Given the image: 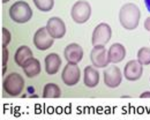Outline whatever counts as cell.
Masks as SVG:
<instances>
[{"instance_id":"cell-24","label":"cell","mask_w":150,"mask_h":120,"mask_svg":"<svg viewBox=\"0 0 150 120\" xmlns=\"http://www.w3.org/2000/svg\"><path fill=\"white\" fill-rule=\"evenodd\" d=\"M140 97H141V98H150V91H146V92L141 94Z\"/></svg>"},{"instance_id":"cell-18","label":"cell","mask_w":150,"mask_h":120,"mask_svg":"<svg viewBox=\"0 0 150 120\" xmlns=\"http://www.w3.org/2000/svg\"><path fill=\"white\" fill-rule=\"evenodd\" d=\"M60 96H61V89L56 83H47L44 85L43 89L44 98H59Z\"/></svg>"},{"instance_id":"cell-23","label":"cell","mask_w":150,"mask_h":120,"mask_svg":"<svg viewBox=\"0 0 150 120\" xmlns=\"http://www.w3.org/2000/svg\"><path fill=\"white\" fill-rule=\"evenodd\" d=\"M144 28H146L148 31H150V18H147L146 21H144Z\"/></svg>"},{"instance_id":"cell-3","label":"cell","mask_w":150,"mask_h":120,"mask_svg":"<svg viewBox=\"0 0 150 120\" xmlns=\"http://www.w3.org/2000/svg\"><path fill=\"white\" fill-rule=\"evenodd\" d=\"M9 16L16 23H25L33 18V9L25 1H16L9 8Z\"/></svg>"},{"instance_id":"cell-17","label":"cell","mask_w":150,"mask_h":120,"mask_svg":"<svg viewBox=\"0 0 150 120\" xmlns=\"http://www.w3.org/2000/svg\"><path fill=\"white\" fill-rule=\"evenodd\" d=\"M22 68L28 78H35L40 73V62L36 58H31L23 65Z\"/></svg>"},{"instance_id":"cell-7","label":"cell","mask_w":150,"mask_h":120,"mask_svg":"<svg viewBox=\"0 0 150 120\" xmlns=\"http://www.w3.org/2000/svg\"><path fill=\"white\" fill-rule=\"evenodd\" d=\"M54 38L50 35L46 27L39 28L34 35V45L39 51H45L53 45Z\"/></svg>"},{"instance_id":"cell-27","label":"cell","mask_w":150,"mask_h":120,"mask_svg":"<svg viewBox=\"0 0 150 120\" xmlns=\"http://www.w3.org/2000/svg\"><path fill=\"white\" fill-rule=\"evenodd\" d=\"M8 1H9V0H1L2 4H6V2H8Z\"/></svg>"},{"instance_id":"cell-21","label":"cell","mask_w":150,"mask_h":120,"mask_svg":"<svg viewBox=\"0 0 150 120\" xmlns=\"http://www.w3.org/2000/svg\"><path fill=\"white\" fill-rule=\"evenodd\" d=\"M1 46L2 47H7V45L9 44V42L12 40V35L9 32V30L5 27L1 28Z\"/></svg>"},{"instance_id":"cell-14","label":"cell","mask_w":150,"mask_h":120,"mask_svg":"<svg viewBox=\"0 0 150 120\" xmlns=\"http://www.w3.org/2000/svg\"><path fill=\"white\" fill-rule=\"evenodd\" d=\"M45 71L49 75H54L58 73L60 65H61V59L60 56L57 53H50L45 57Z\"/></svg>"},{"instance_id":"cell-12","label":"cell","mask_w":150,"mask_h":120,"mask_svg":"<svg viewBox=\"0 0 150 120\" xmlns=\"http://www.w3.org/2000/svg\"><path fill=\"white\" fill-rule=\"evenodd\" d=\"M64 56L67 60V62L79 64L83 58V49L76 43L68 44L64 51Z\"/></svg>"},{"instance_id":"cell-10","label":"cell","mask_w":150,"mask_h":120,"mask_svg":"<svg viewBox=\"0 0 150 120\" xmlns=\"http://www.w3.org/2000/svg\"><path fill=\"white\" fill-rule=\"evenodd\" d=\"M103 75H104V83L109 88H117V87H119L120 83H121V81H122L121 71L117 66H110V67H108L104 71Z\"/></svg>"},{"instance_id":"cell-9","label":"cell","mask_w":150,"mask_h":120,"mask_svg":"<svg viewBox=\"0 0 150 120\" xmlns=\"http://www.w3.org/2000/svg\"><path fill=\"white\" fill-rule=\"evenodd\" d=\"M46 29L50 32V35L54 38V40H60L65 36L66 34V25L65 22L58 16L50 18L46 23Z\"/></svg>"},{"instance_id":"cell-1","label":"cell","mask_w":150,"mask_h":120,"mask_svg":"<svg viewBox=\"0 0 150 120\" xmlns=\"http://www.w3.org/2000/svg\"><path fill=\"white\" fill-rule=\"evenodd\" d=\"M140 18H141V12L139 7L133 2H127L120 8L119 21L126 30L136 29L140 22Z\"/></svg>"},{"instance_id":"cell-15","label":"cell","mask_w":150,"mask_h":120,"mask_svg":"<svg viewBox=\"0 0 150 120\" xmlns=\"http://www.w3.org/2000/svg\"><path fill=\"white\" fill-rule=\"evenodd\" d=\"M84 84L88 87V88H95L97 87V84L99 83V73L98 71L93 67V66H87L84 68Z\"/></svg>"},{"instance_id":"cell-2","label":"cell","mask_w":150,"mask_h":120,"mask_svg":"<svg viewBox=\"0 0 150 120\" xmlns=\"http://www.w3.org/2000/svg\"><path fill=\"white\" fill-rule=\"evenodd\" d=\"M2 87L5 92L11 97L20 96L24 88V80L19 73H11L8 74L2 82Z\"/></svg>"},{"instance_id":"cell-22","label":"cell","mask_w":150,"mask_h":120,"mask_svg":"<svg viewBox=\"0 0 150 120\" xmlns=\"http://www.w3.org/2000/svg\"><path fill=\"white\" fill-rule=\"evenodd\" d=\"M7 61H8V50H7V47H2V62H1V65H2V72H1V74L2 75H5V73H6Z\"/></svg>"},{"instance_id":"cell-5","label":"cell","mask_w":150,"mask_h":120,"mask_svg":"<svg viewBox=\"0 0 150 120\" xmlns=\"http://www.w3.org/2000/svg\"><path fill=\"white\" fill-rule=\"evenodd\" d=\"M112 36V30L111 27L108 23H99L97 24V27L94 29L93 32V37L91 42L93 45H105L106 43H109V40H111Z\"/></svg>"},{"instance_id":"cell-20","label":"cell","mask_w":150,"mask_h":120,"mask_svg":"<svg viewBox=\"0 0 150 120\" xmlns=\"http://www.w3.org/2000/svg\"><path fill=\"white\" fill-rule=\"evenodd\" d=\"M137 60L143 65H150V49L149 47H141L137 52Z\"/></svg>"},{"instance_id":"cell-26","label":"cell","mask_w":150,"mask_h":120,"mask_svg":"<svg viewBox=\"0 0 150 120\" xmlns=\"http://www.w3.org/2000/svg\"><path fill=\"white\" fill-rule=\"evenodd\" d=\"M28 91H29L30 94H33V92L35 91V89H34V88H31V87H29V88H28Z\"/></svg>"},{"instance_id":"cell-8","label":"cell","mask_w":150,"mask_h":120,"mask_svg":"<svg viewBox=\"0 0 150 120\" xmlns=\"http://www.w3.org/2000/svg\"><path fill=\"white\" fill-rule=\"evenodd\" d=\"M90 59L93 65L97 68H105L109 64H111L104 45H95L90 53Z\"/></svg>"},{"instance_id":"cell-13","label":"cell","mask_w":150,"mask_h":120,"mask_svg":"<svg viewBox=\"0 0 150 120\" xmlns=\"http://www.w3.org/2000/svg\"><path fill=\"white\" fill-rule=\"evenodd\" d=\"M108 54H109V60H110L111 64H118V62H120V61L125 59L126 49L122 44L114 43L110 46V49L108 51Z\"/></svg>"},{"instance_id":"cell-4","label":"cell","mask_w":150,"mask_h":120,"mask_svg":"<svg viewBox=\"0 0 150 120\" xmlns=\"http://www.w3.org/2000/svg\"><path fill=\"white\" fill-rule=\"evenodd\" d=\"M90 15H91V6L88 1L79 0L73 5L71 11V16L75 23L79 24L86 23L90 19Z\"/></svg>"},{"instance_id":"cell-11","label":"cell","mask_w":150,"mask_h":120,"mask_svg":"<svg viewBox=\"0 0 150 120\" xmlns=\"http://www.w3.org/2000/svg\"><path fill=\"white\" fill-rule=\"evenodd\" d=\"M143 73V65L139 60H131L126 64L124 68V75L126 80L137 81Z\"/></svg>"},{"instance_id":"cell-6","label":"cell","mask_w":150,"mask_h":120,"mask_svg":"<svg viewBox=\"0 0 150 120\" xmlns=\"http://www.w3.org/2000/svg\"><path fill=\"white\" fill-rule=\"evenodd\" d=\"M80 76H81V72H80L77 64L67 62V65L65 66V68L62 69V73H61L62 82L68 87H73L76 83H79Z\"/></svg>"},{"instance_id":"cell-19","label":"cell","mask_w":150,"mask_h":120,"mask_svg":"<svg viewBox=\"0 0 150 120\" xmlns=\"http://www.w3.org/2000/svg\"><path fill=\"white\" fill-rule=\"evenodd\" d=\"M40 12H50L54 6V0H33Z\"/></svg>"},{"instance_id":"cell-25","label":"cell","mask_w":150,"mask_h":120,"mask_svg":"<svg viewBox=\"0 0 150 120\" xmlns=\"http://www.w3.org/2000/svg\"><path fill=\"white\" fill-rule=\"evenodd\" d=\"M144 4H146V7H147L148 12L150 13V0H144Z\"/></svg>"},{"instance_id":"cell-16","label":"cell","mask_w":150,"mask_h":120,"mask_svg":"<svg viewBox=\"0 0 150 120\" xmlns=\"http://www.w3.org/2000/svg\"><path fill=\"white\" fill-rule=\"evenodd\" d=\"M31 58H34L33 51L28 46H25V45L20 46L19 49L16 50L15 54H14V61L20 67H23V65L29 59H31Z\"/></svg>"}]
</instances>
